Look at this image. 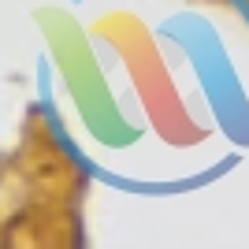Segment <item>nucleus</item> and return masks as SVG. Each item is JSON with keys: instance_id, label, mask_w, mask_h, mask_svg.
Returning <instances> with one entry per match:
<instances>
[]
</instances>
